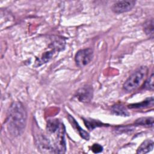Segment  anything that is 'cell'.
Returning a JSON list of instances; mask_svg holds the SVG:
<instances>
[{"label": "cell", "instance_id": "6da1fadb", "mask_svg": "<svg viewBox=\"0 0 154 154\" xmlns=\"http://www.w3.org/2000/svg\"><path fill=\"white\" fill-rule=\"evenodd\" d=\"M26 119L27 113L23 105L20 102H14L8 110L5 122L9 133L15 137L22 134Z\"/></svg>", "mask_w": 154, "mask_h": 154}, {"label": "cell", "instance_id": "7a4b0ae2", "mask_svg": "<svg viewBox=\"0 0 154 154\" xmlns=\"http://www.w3.org/2000/svg\"><path fill=\"white\" fill-rule=\"evenodd\" d=\"M148 68L142 66L133 72L123 84V88L127 91H132L137 89L143 82L147 76Z\"/></svg>", "mask_w": 154, "mask_h": 154}, {"label": "cell", "instance_id": "4fadbf2b", "mask_svg": "<svg viewBox=\"0 0 154 154\" xmlns=\"http://www.w3.org/2000/svg\"><path fill=\"white\" fill-rule=\"evenodd\" d=\"M60 124L58 119L49 120L47 122L46 128L50 133H55L58 129Z\"/></svg>", "mask_w": 154, "mask_h": 154}, {"label": "cell", "instance_id": "2e32d148", "mask_svg": "<svg viewBox=\"0 0 154 154\" xmlns=\"http://www.w3.org/2000/svg\"><path fill=\"white\" fill-rule=\"evenodd\" d=\"M84 121L86 125V127L90 130H92L96 127L102 126L101 125L102 123L99 121H96L93 120H88V119H84Z\"/></svg>", "mask_w": 154, "mask_h": 154}, {"label": "cell", "instance_id": "30bf717a", "mask_svg": "<svg viewBox=\"0 0 154 154\" xmlns=\"http://www.w3.org/2000/svg\"><path fill=\"white\" fill-rule=\"evenodd\" d=\"M153 105V97H151L149 98H147L145 100H143L140 103H133L128 105V107L129 108H143L146 107H149L150 106Z\"/></svg>", "mask_w": 154, "mask_h": 154}, {"label": "cell", "instance_id": "52a82bcc", "mask_svg": "<svg viewBox=\"0 0 154 154\" xmlns=\"http://www.w3.org/2000/svg\"><path fill=\"white\" fill-rule=\"evenodd\" d=\"M76 96L79 101L88 102L92 99L93 89L91 86L85 85L77 91Z\"/></svg>", "mask_w": 154, "mask_h": 154}, {"label": "cell", "instance_id": "ac0fdd59", "mask_svg": "<svg viewBox=\"0 0 154 154\" xmlns=\"http://www.w3.org/2000/svg\"><path fill=\"white\" fill-rule=\"evenodd\" d=\"M91 150L94 153H99L102 151L103 147L99 144H94L91 147Z\"/></svg>", "mask_w": 154, "mask_h": 154}, {"label": "cell", "instance_id": "9c48e42d", "mask_svg": "<svg viewBox=\"0 0 154 154\" xmlns=\"http://www.w3.org/2000/svg\"><path fill=\"white\" fill-rule=\"evenodd\" d=\"M69 120L70 121V122L71 123L72 125L74 127V128L78 131L79 134L80 135V136L81 137H82L84 139H85V140H88L89 138H90V136H89V134L85 131L84 129H82L80 126L79 125H78V123L76 122V120L73 119V117H72V116H69Z\"/></svg>", "mask_w": 154, "mask_h": 154}, {"label": "cell", "instance_id": "e0dca14e", "mask_svg": "<svg viewBox=\"0 0 154 154\" xmlns=\"http://www.w3.org/2000/svg\"><path fill=\"white\" fill-rule=\"evenodd\" d=\"M144 87L146 89L153 91V73H152L150 77L147 79L144 84Z\"/></svg>", "mask_w": 154, "mask_h": 154}, {"label": "cell", "instance_id": "3957f363", "mask_svg": "<svg viewBox=\"0 0 154 154\" xmlns=\"http://www.w3.org/2000/svg\"><path fill=\"white\" fill-rule=\"evenodd\" d=\"M93 57V51L90 48L79 50L75 57L76 64L79 67H84L88 64Z\"/></svg>", "mask_w": 154, "mask_h": 154}, {"label": "cell", "instance_id": "9a60e30c", "mask_svg": "<svg viewBox=\"0 0 154 154\" xmlns=\"http://www.w3.org/2000/svg\"><path fill=\"white\" fill-rule=\"evenodd\" d=\"M55 51H48L47 52H45L43 54V55L42 56V57L38 60V61H36L35 63L38 64V66L41 65L43 63H46L48 61H49L52 57L54 53L55 52Z\"/></svg>", "mask_w": 154, "mask_h": 154}, {"label": "cell", "instance_id": "277c9868", "mask_svg": "<svg viewBox=\"0 0 154 154\" xmlns=\"http://www.w3.org/2000/svg\"><path fill=\"white\" fill-rule=\"evenodd\" d=\"M57 132V137L54 145L55 153H64L66 152V146L64 138L65 129L63 124H60V126Z\"/></svg>", "mask_w": 154, "mask_h": 154}, {"label": "cell", "instance_id": "7c38bea8", "mask_svg": "<svg viewBox=\"0 0 154 154\" xmlns=\"http://www.w3.org/2000/svg\"><path fill=\"white\" fill-rule=\"evenodd\" d=\"M111 111L114 114L117 116H128L129 114L126 109L120 104H116L113 105L111 108Z\"/></svg>", "mask_w": 154, "mask_h": 154}, {"label": "cell", "instance_id": "8992f818", "mask_svg": "<svg viewBox=\"0 0 154 154\" xmlns=\"http://www.w3.org/2000/svg\"><path fill=\"white\" fill-rule=\"evenodd\" d=\"M37 145L38 149L43 153H55L54 146H52L49 139L45 135L37 136L36 138Z\"/></svg>", "mask_w": 154, "mask_h": 154}, {"label": "cell", "instance_id": "5bb4252c", "mask_svg": "<svg viewBox=\"0 0 154 154\" xmlns=\"http://www.w3.org/2000/svg\"><path fill=\"white\" fill-rule=\"evenodd\" d=\"M144 32L150 37L153 38V20L151 19L147 20L143 26Z\"/></svg>", "mask_w": 154, "mask_h": 154}, {"label": "cell", "instance_id": "ba28073f", "mask_svg": "<svg viewBox=\"0 0 154 154\" xmlns=\"http://www.w3.org/2000/svg\"><path fill=\"white\" fill-rule=\"evenodd\" d=\"M154 143L151 140H147L143 141L138 147L137 153H147L152 151L153 149Z\"/></svg>", "mask_w": 154, "mask_h": 154}, {"label": "cell", "instance_id": "8fae6325", "mask_svg": "<svg viewBox=\"0 0 154 154\" xmlns=\"http://www.w3.org/2000/svg\"><path fill=\"white\" fill-rule=\"evenodd\" d=\"M135 124L147 128H152L153 126V118L151 117H141L136 120Z\"/></svg>", "mask_w": 154, "mask_h": 154}, {"label": "cell", "instance_id": "5b68a950", "mask_svg": "<svg viewBox=\"0 0 154 154\" xmlns=\"http://www.w3.org/2000/svg\"><path fill=\"white\" fill-rule=\"evenodd\" d=\"M135 1L132 0H124L116 1L112 5V11L117 14L123 13L130 11L135 5Z\"/></svg>", "mask_w": 154, "mask_h": 154}]
</instances>
